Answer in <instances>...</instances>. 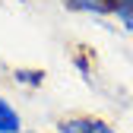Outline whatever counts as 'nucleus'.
I'll return each instance as SVG.
<instances>
[{
    "label": "nucleus",
    "mask_w": 133,
    "mask_h": 133,
    "mask_svg": "<svg viewBox=\"0 0 133 133\" xmlns=\"http://www.w3.org/2000/svg\"><path fill=\"white\" fill-rule=\"evenodd\" d=\"M111 16L117 19V25L133 35V0H114L111 3Z\"/></svg>",
    "instance_id": "20e7f679"
},
{
    "label": "nucleus",
    "mask_w": 133,
    "mask_h": 133,
    "mask_svg": "<svg viewBox=\"0 0 133 133\" xmlns=\"http://www.w3.org/2000/svg\"><path fill=\"white\" fill-rule=\"evenodd\" d=\"M54 133H117V127L98 114H70L57 121Z\"/></svg>",
    "instance_id": "f257e3e1"
},
{
    "label": "nucleus",
    "mask_w": 133,
    "mask_h": 133,
    "mask_svg": "<svg viewBox=\"0 0 133 133\" xmlns=\"http://www.w3.org/2000/svg\"><path fill=\"white\" fill-rule=\"evenodd\" d=\"M22 133H44V130H32V127H25V130H22Z\"/></svg>",
    "instance_id": "39448f33"
},
{
    "label": "nucleus",
    "mask_w": 133,
    "mask_h": 133,
    "mask_svg": "<svg viewBox=\"0 0 133 133\" xmlns=\"http://www.w3.org/2000/svg\"><path fill=\"white\" fill-rule=\"evenodd\" d=\"M66 10L73 13H89V16H111V3L114 0H60Z\"/></svg>",
    "instance_id": "7ed1b4c3"
},
{
    "label": "nucleus",
    "mask_w": 133,
    "mask_h": 133,
    "mask_svg": "<svg viewBox=\"0 0 133 133\" xmlns=\"http://www.w3.org/2000/svg\"><path fill=\"white\" fill-rule=\"evenodd\" d=\"M22 130H25L22 111L16 108L3 92H0V133H22Z\"/></svg>",
    "instance_id": "f03ea898"
}]
</instances>
